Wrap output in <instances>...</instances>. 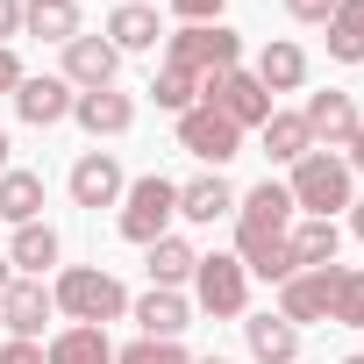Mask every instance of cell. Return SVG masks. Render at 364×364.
<instances>
[{
    "instance_id": "6da1fadb",
    "label": "cell",
    "mask_w": 364,
    "mask_h": 364,
    "mask_svg": "<svg viewBox=\"0 0 364 364\" xmlns=\"http://www.w3.org/2000/svg\"><path fill=\"white\" fill-rule=\"evenodd\" d=\"M286 229H293V193L279 186V178H264V186L236 193V257H243L250 279H272V286L293 279Z\"/></svg>"
},
{
    "instance_id": "7a4b0ae2",
    "label": "cell",
    "mask_w": 364,
    "mask_h": 364,
    "mask_svg": "<svg viewBox=\"0 0 364 364\" xmlns=\"http://www.w3.org/2000/svg\"><path fill=\"white\" fill-rule=\"evenodd\" d=\"M50 300H58V314L93 321V328H107V321H122V314H129L122 279H114V272H100V264H65V272H58V286H50Z\"/></svg>"
},
{
    "instance_id": "3957f363",
    "label": "cell",
    "mask_w": 364,
    "mask_h": 364,
    "mask_svg": "<svg viewBox=\"0 0 364 364\" xmlns=\"http://www.w3.org/2000/svg\"><path fill=\"white\" fill-rule=\"evenodd\" d=\"M286 193H293V215H314V222H336L350 208V164L336 150H307L300 164H286Z\"/></svg>"
},
{
    "instance_id": "277c9868",
    "label": "cell",
    "mask_w": 364,
    "mask_h": 364,
    "mask_svg": "<svg viewBox=\"0 0 364 364\" xmlns=\"http://www.w3.org/2000/svg\"><path fill=\"white\" fill-rule=\"evenodd\" d=\"M164 65H178L186 79H215L243 65V36L229 22H186L178 36H164Z\"/></svg>"
},
{
    "instance_id": "5b68a950",
    "label": "cell",
    "mask_w": 364,
    "mask_h": 364,
    "mask_svg": "<svg viewBox=\"0 0 364 364\" xmlns=\"http://www.w3.org/2000/svg\"><path fill=\"white\" fill-rule=\"evenodd\" d=\"M171 222H178V186L164 171H143V178H129V193H122V215H114V229H122V243H157V236H171Z\"/></svg>"
},
{
    "instance_id": "8992f818",
    "label": "cell",
    "mask_w": 364,
    "mask_h": 364,
    "mask_svg": "<svg viewBox=\"0 0 364 364\" xmlns=\"http://www.w3.org/2000/svg\"><path fill=\"white\" fill-rule=\"evenodd\" d=\"M193 307L200 314H215V321H243V307H250V272H243V257H200L193 264Z\"/></svg>"
},
{
    "instance_id": "52a82bcc",
    "label": "cell",
    "mask_w": 364,
    "mask_h": 364,
    "mask_svg": "<svg viewBox=\"0 0 364 364\" xmlns=\"http://www.w3.org/2000/svg\"><path fill=\"white\" fill-rule=\"evenodd\" d=\"M200 100L215 107V114H229L236 129H264L272 122V93L257 86V72H215V79H200Z\"/></svg>"
},
{
    "instance_id": "ba28073f",
    "label": "cell",
    "mask_w": 364,
    "mask_h": 364,
    "mask_svg": "<svg viewBox=\"0 0 364 364\" xmlns=\"http://www.w3.org/2000/svg\"><path fill=\"white\" fill-rule=\"evenodd\" d=\"M178 150H186V157H200L208 171H222V164L243 150V129L200 100V107H186V114H178Z\"/></svg>"
},
{
    "instance_id": "9c48e42d",
    "label": "cell",
    "mask_w": 364,
    "mask_h": 364,
    "mask_svg": "<svg viewBox=\"0 0 364 364\" xmlns=\"http://www.w3.org/2000/svg\"><path fill=\"white\" fill-rule=\"evenodd\" d=\"M50 314H58V300H50V286H43V279H8V293H0V328H8V336L43 343Z\"/></svg>"
},
{
    "instance_id": "30bf717a",
    "label": "cell",
    "mask_w": 364,
    "mask_h": 364,
    "mask_svg": "<svg viewBox=\"0 0 364 364\" xmlns=\"http://www.w3.org/2000/svg\"><path fill=\"white\" fill-rule=\"evenodd\" d=\"M114 72H122V50H114L107 36H86V29H79V36L65 43V72H58V79H65L72 93H100V86H114Z\"/></svg>"
},
{
    "instance_id": "8fae6325",
    "label": "cell",
    "mask_w": 364,
    "mask_h": 364,
    "mask_svg": "<svg viewBox=\"0 0 364 364\" xmlns=\"http://www.w3.org/2000/svg\"><path fill=\"white\" fill-rule=\"evenodd\" d=\"M72 208H122V193H129V178H122V157L114 150H86L79 164H72Z\"/></svg>"
},
{
    "instance_id": "7c38bea8",
    "label": "cell",
    "mask_w": 364,
    "mask_h": 364,
    "mask_svg": "<svg viewBox=\"0 0 364 364\" xmlns=\"http://www.w3.org/2000/svg\"><path fill=\"white\" fill-rule=\"evenodd\" d=\"M8 100H15V114H22L29 129H58V122H72V100H79V93H72L65 79H50V72H22V86H15Z\"/></svg>"
},
{
    "instance_id": "4fadbf2b",
    "label": "cell",
    "mask_w": 364,
    "mask_h": 364,
    "mask_svg": "<svg viewBox=\"0 0 364 364\" xmlns=\"http://www.w3.org/2000/svg\"><path fill=\"white\" fill-rule=\"evenodd\" d=\"M300 122H307V136H314V150H343L350 136H357V100L343 93V86H328V93H307V107H300Z\"/></svg>"
},
{
    "instance_id": "5bb4252c",
    "label": "cell",
    "mask_w": 364,
    "mask_h": 364,
    "mask_svg": "<svg viewBox=\"0 0 364 364\" xmlns=\"http://www.w3.org/2000/svg\"><path fill=\"white\" fill-rule=\"evenodd\" d=\"M336 272H343V264H321V272H293V279L279 286V314H286L293 328H307V321H328V300H336Z\"/></svg>"
},
{
    "instance_id": "9a60e30c",
    "label": "cell",
    "mask_w": 364,
    "mask_h": 364,
    "mask_svg": "<svg viewBox=\"0 0 364 364\" xmlns=\"http://www.w3.org/2000/svg\"><path fill=\"white\" fill-rule=\"evenodd\" d=\"M129 321L143 328V336H157V343H178L193 328V300L186 293H164V286H150L143 300H129Z\"/></svg>"
},
{
    "instance_id": "2e32d148",
    "label": "cell",
    "mask_w": 364,
    "mask_h": 364,
    "mask_svg": "<svg viewBox=\"0 0 364 364\" xmlns=\"http://www.w3.org/2000/svg\"><path fill=\"white\" fill-rule=\"evenodd\" d=\"M72 122L100 143V136H129L136 129V100L122 93V86H100V93H79L72 100Z\"/></svg>"
},
{
    "instance_id": "e0dca14e",
    "label": "cell",
    "mask_w": 364,
    "mask_h": 364,
    "mask_svg": "<svg viewBox=\"0 0 364 364\" xmlns=\"http://www.w3.org/2000/svg\"><path fill=\"white\" fill-rule=\"evenodd\" d=\"M222 215H236V186H229L222 171H200V178H186V186H178V222L215 229Z\"/></svg>"
},
{
    "instance_id": "ac0fdd59",
    "label": "cell",
    "mask_w": 364,
    "mask_h": 364,
    "mask_svg": "<svg viewBox=\"0 0 364 364\" xmlns=\"http://www.w3.org/2000/svg\"><path fill=\"white\" fill-rule=\"evenodd\" d=\"M250 72H257V86H264V93H300V86H307V50H300L293 36H272V43L257 50V65H250Z\"/></svg>"
},
{
    "instance_id": "d6986e66",
    "label": "cell",
    "mask_w": 364,
    "mask_h": 364,
    "mask_svg": "<svg viewBox=\"0 0 364 364\" xmlns=\"http://www.w3.org/2000/svg\"><path fill=\"white\" fill-rule=\"evenodd\" d=\"M336 250H343V229H336V222L300 215V222L286 229V257H293V272H321V264H336Z\"/></svg>"
},
{
    "instance_id": "ffe728a7",
    "label": "cell",
    "mask_w": 364,
    "mask_h": 364,
    "mask_svg": "<svg viewBox=\"0 0 364 364\" xmlns=\"http://www.w3.org/2000/svg\"><path fill=\"white\" fill-rule=\"evenodd\" d=\"M43 364H114V343H107V328H93V321H65V328L43 343Z\"/></svg>"
},
{
    "instance_id": "44dd1931",
    "label": "cell",
    "mask_w": 364,
    "mask_h": 364,
    "mask_svg": "<svg viewBox=\"0 0 364 364\" xmlns=\"http://www.w3.org/2000/svg\"><path fill=\"white\" fill-rule=\"evenodd\" d=\"M243 343L257 364H293L300 357V328L286 314H243Z\"/></svg>"
},
{
    "instance_id": "7402d4cb",
    "label": "cell",
    "mask_w": 364,
    "mask_h": 364,
    "mask_svg": "<svg viewBox=\"0 0 364 364\" xmlns=\"http://www.w3.org/2000/svg\"><path fill=\"white\" fill-rule=\"evenodd\" d=\"M193 264H200V250H193L186 236H157V243L143 250V272H150V286H164V293L193 286Z\"/></svg>"
},
{
    "instance_id": "603a6c76",
    "label": "cell",
    "mask_w": 364,
    "mask_h": 364,
    "mask_svg": "<svg viewBox=\"0 0 364 364\" xmlns=\"http://www.w3.org/2000/svg\"><path fill=\"white\" fill-rule=\"evenodd\" d=\"M0 222H8V229L43 222V171H22V164L0 171Z\"/></svg>"
},
{
    "instance_id": "cb8c5ba5",
    "label": "cell",
    "mask_w": 364,
    "mask_h": 364,
    "mask_svg": "<svg viewBox=\"0 0 364 364\" xmlns=\"http://www.w3.org/2000/svg\"><path fill=\"white\" fill-rule=\"evenodd\" d=\"M58 257H65V243H58V229H50V222H22V229H15V243H8V264H15L22 279H43Z\"/></svg>"
},
{
    "instance_id": "d4e9b609",
    "label": "cell",
    "mask_w": 364,
    "mask_h": 364,
    "mask_svg": "<svg viewBox=\"0 0 364 364\" xmlns=\"http://www.w3.org/2000/svg\"><path fill=\"white\" fill-rule=\"evenodd\" d=\"M86 22H79V0H22V36L36 43H72Z\"/></svg>"
},
{
    "instance_id": "484cf974",
    "label": "cell",
    "mask_w": 364,
    "mask_h": 364,
    "mask_svg": "<svg viewBox=\"0 0 364 364\" xmlns=\"http://www.w3.org/2000/svg\"><path fill=\"white\" fill-rule=\"evenodd\" d=\"M157 36H164V22H157V8H143V0H122V8L107 15V43L129 58V50H157Z\"/></svg>"
},
{
    "instance_id": "4316f807",
    "label": "cell",
    "mask_w": 364,
    "mask_h": 364,
    "mask_svg": "<svg viewBox=\"0 0 364 364\" xmlns=\"http://www.w3.org/2000/svg\"><path fill=\"white\" fill-rule=\"evenodd\" d=\"M257 136H264V157H272V164H300V157L314 150L307 122H300V114H286V107H272V122H264Z\"/></svg>"
},
{
    "instance_id": "83f0119b",
    "label": "cell",
    "mask_w": 364,
    "mask_h": 364,
    "mask_svg": "<svg viewBox=\"0 0 364 364\" xmlns=\"http://www.w3.org/2000/svg\"><path fill=\"white\" fill-rule=\"evenodd\" d=\"M328 58L336 65H364V0H336V15H328Z\"/></svg>"
},
{
    "instance_id": "f1b7e54d",
    "label": "cell",
    "mask_w": 364,
    "mask_h": 364,
    "mask_svg": "<svg viewBox=\"0 0 364 364\" xmlns=\"http://www.w3.org/2000/svg\"><path fill=\"white\" fill-rule=\"evenodd\" d=\"M150 100H157L164 114H186V107H200V79H186L178 65H157V79H150Z\"/></svg>"
},
{
    "instance_id": "f546056e",
    "label": "cell",
    "mask_w": 364,
    "mask_h": 364,
    "mask_svg": "<svg viewBox=\"0 0 364 364\" xmlns=\"http://www.w3.org/2000/svg\"><path fill=\"white\" fill-rule=\"evenodd\" d=\"M328 321H336V328H364V272H357V264H343V272H336Z\"/></svg>"
},
{
    "instance_id": "4dcf8cb0",
    "label": "cell",
    "mask_w": 364,
    "mask_h": 364,
    "mask_svg": "<svg viewBox=\"0 0 364 364\" xmlns=\"http://www.w3.org/2000/svg\"><path fill=\"white\" fill-rule=\"evenodd\" d=\"M114 364H193L178 343H157V336H136L129 350H114Z\"/></svg>"
},
{
    "instance_id": "1f68e13d",
    "label": "cell",
    "mask_w": 364,
    "mask_h": 364,
    "mask_svg": "<svg viewBox=\"0 0 364 364\" xmlns=\"http://www.w3.org/2000/svg\"><path fill=\"white\" fill-rule=\"evenodd\" d=\"M222 8H229V0H171L178 22H222Z\"/></svg>"
},
{
    "instance_id": "d6a6232c",
    "label": "cell",
    "mask_w": 364,
    "mask_h": 364,
    "mask_svg": "<svg viewBox=\"0 0 364 364\" xmlns=\"http://www.w3.org/2000/svg\"><path fill=\"white\" fill-rule=\"evenodd\" d=\"M286 15H293V22H314V29H328L336 0H286Z\"/></svg>"
},
{
    "instance_id": "836d02e7",
    "label": "cell",
    "mask_w": 364,
    "mask_h": 364,
    "mask_svg": "<svg viewBox=\"0 0 364 364\" xmlns=\"http://www.w3.org/2000/svg\"><path fill=\"white\" fill-rule=\"evenodd\" d=\"M0 364H43V343H22V336H8V343H0Z\"/></svg>"
},
{
    "instance_id": "e575fe53",
    "label": "cell",
    "mask_w": 364,
    "mask_h": 364,
    "mask_svg": "<svg viewBox=\"0 0 364 364\" xmlns=\"http://www.w3.org/2000/svg\"><path fill=\"white\" fill-rule=\"evenodd\" d=\"M22 86V58H15V43H0V100H8Z\"/></svg>"
},
{
    "instance_id": "d590c367",
    "label": "cell",
    "mask_w": 364,
    "mask_h": 364,
    "mask_svg": "<svg viewBox=\"0 0 364 364\" xmlns=\"http://www.w3.org/2000/svg\"><path fill=\"white\" fill-rule=\"evenodd\" d=\"M22 36V0H0V43Z\"/></svg>"
},
{
    "instance_id": "8d00e7d4",
    "label": "cell",
    "mask_w": 364,
    "mask_h": 364,
    "mask_svg": "<svg viewBox=\"0 0 364 364\" xmlns=\"http://www.w3.org/2000/svg\"><path fill=\"white\" fill-rule=\"evenodd\" d=\"M343 164H350V178H357V171H364V122H357V136H350V143H343Z\"/></svg>"
},
{
    "instance_id": "74e56055",
    "label": "cell",
    "mask_w": 364,
    "mask_h": 364,
    "mask_svg": "<svg viewBox=\"0 0 364 364\" xmlns=\"http://www.w3.org/2000/svg\"><path fill=\"white\" fill-rule=\"evenodd\" d=\"M350 236L364 243V200H350Z\"/></svg>"
},
{
    "instance_id": "f35d334b",
    "label": "cell",
    "mask_w": 364,
    "mask_h": 364,
    "mask_svg": "<svg viewBox=\"0 0 364 364\" xmlns=\"http://www.w3.org/2000/svg\"><path fill=\"white\" fill-rule=\"evenodd\" d=\"M8 279H15V264H8V257H0V293H8Z\"/></svg>"
},
{
    "instance_id": "ab89813d",
    "label": "cell",
    "mask_w": 364,
    "mask_h": 364,
    "mask_svg": "<svg viewBox=\"0 0 364 364\" xmlns=\"http://www.w3.org/2000/svg\"><path fill=\"white\" fill-rule=\"evenodd\" d=\"M0 171H8V129H0Z\"/></svg>"
},
{
    "instance_id": "60d3db41",
    "label": "cell",
    "mask_w": 364,
    "mask_h": 364,
    "mask_svg": "<svg viewBox=\"0 0 364 364\" xmlns=\"http://www.w3.org/2000/svg\"><path fill=\"white\" fill-rule=\"evenodd\" d=\"M193 364H229V357H193Z\"/></svg>"
},
{
    "instance_id": "b9f144b4",
    "label": "cell",
    "mask_w": 364,
    "mask_h": 364,
    "mask_svg": "<svg viewBox=\"0 0 364 364\" xmlns=\"http://www.w3.org/2000/svg\"><path fill=\"white\" fill-rule=\"evenodd\" d=\"M343 364H364V350H357V357H343Z\"/></svg>"
},
{
    "instance_id": "7bdbcfd3",
    "label": "cell",
    "mask_w": 364,
    "mask_h": 364,
    "mask_svg": "<svg viewBox=\"0 0 364 364\" xmlns=\"http://www.w3.org/2000/svg\"><path fill=\"white\" fill-rule=\"evenodd\" d=\"M143 8H150V0H143Z\"/></svg>"
}]
</instances>
